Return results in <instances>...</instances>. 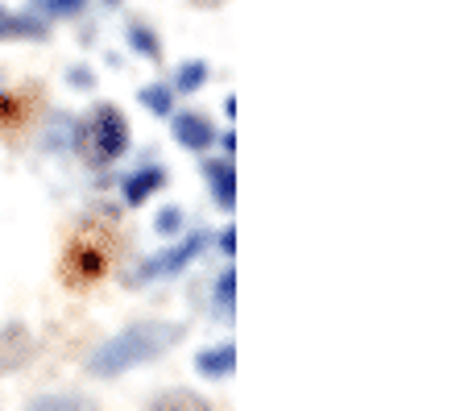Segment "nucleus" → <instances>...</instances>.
<instances>
[{"mask_svg": "<svg viewBox=\"0 0 464 411\" xmlns=\"http://www.w3.org/2000/svg\"><path fill=\"white\" fill-rule=\"evenodd\" d=\"M183 324L174 320H141V324H129L125 333H116L112 341H104L96 353H92V374H100V378H116V374L133 370V366H145L154 362V357H162V353H170L174 345L183 341Z\"/></svg>", "mask_w": 464, "mask_h": 411, "instance_id": "nucleus-1", "label": "nucleus"}, {"mask_svg": "<svg viewBox=\"0 0 464 411\" xmlns=\"http://www.w3.org/2000/svg\"><path fill=\"white\" fill-rule=\"evenodd\" d=\"M83 154L87 162H96V167H108L116 158L129 150V121L121 117V108L116 104H96L92 108V117L83 121Z\"/></svg>", "mask_w": 464, "mask_h": 411, "instance_id": "nucleus-2", "label": "nucleus"}, {"mask_svg": "<svg viewBox=\"0 0 464 411\" xmlns=\"http://www.w3.org/2000/svg\"><path fill=\"white\" fill-rule=\"evenodd\" d=\"M108 258H112V250H108V237L92 229V233H79L75 241L67 245L63 270H67L71 283H96L100 274L108 270Z\"/></svg>", "mask_w": 464, "mask_h": 411, "instance_id": "nucleus-3", "label": "nucleus"}, {"mask_svg": "<svg viewBox=\"0 0 464 411\" xmlns=\"http://www.w3.org/2000/svg\"><path fill=\"white\" fill-rule=\"evenodd\" d=\"M203 245H208V237H203V233L183 237V241L170 245V250H162V254L145 258V262L137 266V274L129 279V283H154V279H174V274H183L187 266H191L195 258L203 254Z\"/></svg>", "mask_w": 464, "mask_h": 411, "instance_id": "nucleus-4", "label": "nucleus"}, {"mask_svg": "<svg viewBox=\"0 0 464 411\" xmlns=\"http://www.w3.org/2000/svg\"><path fill=\"white\" fill-rule=\"evenodd\" d=\"M203 179L212 187L216 204H220L224 212H232V208H237V171H232L228 158H208V162H203Z\"/></svg>", "mask_w": 464, "mask_h": 411, "instance_id": "nucleus-5", "label": "nucleus"}, {"mask_svg": "<svg viewBox=\"0 0 464 411\" xmlns=\"http://www.w3.org/2000/svg\"><path fill=\"white\" fill-rule=\"evenodd\" d=\"M174 142L183 150H208L216 142V129L203 113H179L174 117Z\"/></svg>", "mask_w": 464, "mask_h": 411, "instance_id": "nucleus-6", "label": "nucleus"}, {"mask_svg": "<svg viewBox=\"0 0 464 411\" xmlns=\"http://www.w3.org/2000/svg\"><path fill=\"white\" fill-rule=\"evenodd\" d=\"M162 187H166V167L133 171V175H125V204L129 208H141L145 200L154 196V191H162Z\"/></svg>", "mask_w": 464, "mask_h": 411, "instance_id": "nucleus-7", "label": "nucleus"}, {"mask_svg": "<svg viewBox=\"0 0 464 411\" xmlns=\"http://www.w3.org/2000/svg\"><path fill=\"white\" fill-rule=\"evenodd\" d=\"M195 370H199L203 378H228V374L237 370V345L224 341V345L203 349L199 357H195Z\"/></svg>", "mask_w": 464, "mask_h": 411, "instance_id": "nucleus-8", "label": "nucleus"}, {"mask_svg": "<svg viewBox=\"0 0 464 411\" xmlns=\"http://www.w3.org/2000/svg\"><path fill=\"white\" fill-rule=\"evenodd\" d=\"M129 46H133L141 59H154V63L162 59V42H158V34L150 30V25H141V21L129 25Z\"/></svg>", "mask_w": 464, "mask_h": 411, "instance_id": "nucleus-9", "label": "nucleus"}, {"mask_svg": "<svg viewBox=\"0 0 464 411\" xmlns=\"http://www.w3.org/2000/svg\"><path fill=\"white\" fill-rule=\"evenodd\" d=\"M137 100H141L150 113H158V117H170L174 108V88H166V83H145L141 92H137Z\"/></svg>", "mask_w": 464, "mask_h": 411, "instance_id": "nucleus-10", "label": "nucleus"}, {"mask_svg": "<svg viewBox=\"0 0 464 411\" xmlns=\"http://www.w3.org/2000/svg\"><path fill=\"white\" fill-rule=\"evenodd\" d=\"M208 75H212V67H208L203 59H191V63H183V67H179L174 88H179V92H199L203 83H208Z\"/></svg>", "mask_w": 464, "mask_h": 411, "instance_id": "nucleus-11", "label": "nucleus"}, {"mask_svg": "<svg viewBox=\"0 0 464 411\" xmlns=\"http://www.w3.org/2000/svg\"><path fill=\"white\" fill-rule=\"evenodd\" d=\"M212 299H216V308H220V312H232V308H237V270H224L220 279H216Z\"/></svg>", "mask_w": 464, "mask_h": 411, "instance_id": "nucleus-12", "label": "nucleus"}, {"mask_svg": "<svg viewBox=\"0 0 464 411\" xmlns=\"http://www.w3.org/2000/svg\"><path fill=\"white\" fill-rule=\"evenodd\" d=\"M154 229H158L162 237H174L179 229H183V208H179V204L162 208V212H158V220H154Z\"/></svg>", "mask_w": 464, "mask_h": 411, "instance_id": "nucleus-13", "label": "nucleus"}, {"mask_svg": "<svg viewBox=\"0 0 464 411\" xmlns=\"http://www.w3.org/2000/svg\"><path fill=\"white\" fill-rule=\"evenodd\" d=\"M83 5H87V0H46V9L54 13V17H75Z\"/></svg>", "mask_w": 464, "mask_h": 411, "instance_id": "nucleus-14", "label": "nucleus"}, {"mask_svg": "<svg viewBox=\"0 0 464 411\" xmlns=\"http://www.w3.org/2000/svg\"><path fill=\"white\" fill-rule=\"evenodd\" d=\"M92 83H96V75L87 67H71V88H92Z\"/></svg>", "mask_w": 464, "mask_h": 411, "instance_id": "nucleus-15", "label": "nucleus"}, {"mask_svg": "<svg viewBox=\"0 0 464 411\" xmlns=\"http://www.w3.org/2000/svg\"><path fill=\"white\" fill-rule=\"evenodd\" d=\"M220 250H224V254H237V229H224V233H220Z\"/></svg>", "mask_w": 464, "mask_h": 411, "instance_id": "nucleus-16", "label": "nucleus"}, {"mask_svg": "<svg viewBox=\"0 0 464 411\" xmlns=\"http://www.w3.org/2000/svg\"><path fill=\"white\" fill-rule=\"evenodd\" d=\"M195 5H203V9H220L224 0H195Z\"/></svg>", "mask_w": 464, "mask_h": 411, "instance_id": "nucleus-17", "label": "nucleus"}, {"mask_svg": "<svg viewBox=\"0 0 464 411\" xmlns=\"http://www.w3.org/2000/svg\"><path fill=\"white\" fill-rule=\"evenodd\" d=\"M104 5H121V0H104Z\"/></svg>", "mask_w": 464, "mask_h": 411, "instance_id": "nucleus-18", "label": "nucleus"}, {"mask_svg": "<svg viewBox=\"0 0 464 411\" xmlns=\"http://www.w3.org/2000/svg\"><path fill=\"white\" fill-rule=\"evenodd\" d=\"M0 13H5V9H0Z\"/></svg>", "mask_w": 464, "mask_h": 411, "instance_id": "nucleus-19", "label": "nucleus"}]
</instances>
